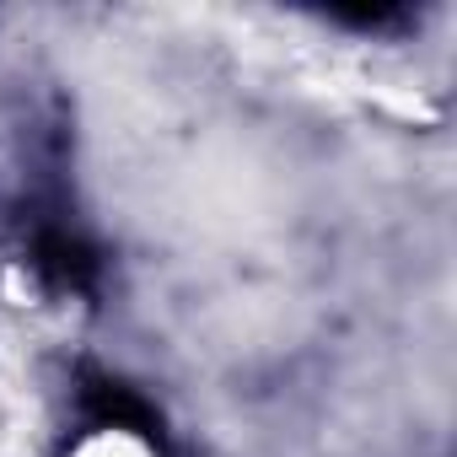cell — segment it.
<instances>
[{
    "label": "cell",
    "instance_id": "1",
    "mask_svg": "<svg viewBox=\"0 0 457 457\" xmlns=\"http://www.w3.org/2000/svg\"><path fill=\"white\" fill-rule=\"evenodd\" d=\"M65 457H162V446L129 425H92L65 446Z\"/></svg>",
    "mask_w": 457,
    "mask_h": 457
}]
</instances>
